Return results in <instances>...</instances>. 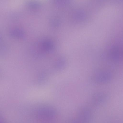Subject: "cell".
<instances>
[{"mask_svg": "<svg viewBox=\"0 0 123 123\" xmlns=\"http://www.w3.org/2000/svg\"><path fill=\"white\" fill-rule=\"evenodd\" d=\"M109 49L107 52L108 58L115 63L121 62L123 57V47L121 45L114 44Z\"/></svg>", "mask_w": 123, "mask_h": 123, "instance_id": "cell-1", "label": "cell"}, {"mask_svg": "<svg viewBox=\"0 0 123 123\" xmlns=\"http://www.w3.org/2000/svg\"><path fill=\"white\" fill-rule=\"evenodd\" d=\"M55 115V112L49 106L43 107L39 109L37 111V117L43 120L52 119Z\"/></svg>", "mask_w": 123, "mask_h": 123, "instance_id": "cell-2", "label": "cell"}, {"mask_svg": "<svg viewBox=\"0 0 123 123\" xmlns=\"http://www.w3.org/2000/svg\"><path fill=\"white\" fill-rule=\"evenodd\" d=\"M112 78V74L105 70H101L97 72L95 75V81L98 83L104 84L111 81Z\"/></svg>", "mask_w": 123, "mask_h": 123, "instance_id": "cell-3", "label": "cell"}, {"mask_svg": "<svg viewBox=\"0 0 123 123\" xmlns=\"http://www.w3.org/2000/svg\"><path fill=\"white\" fill-rule=\"evenodd\" d=\"M92 114L89 109L84 108L79 111L74 121L76 123H86L90 121Z\"/></svg>", "mask_w": 123, "mask_h": 123, "instance_id": "cell-4", "label": "cell"}, {"mask_svg": "<svg viewBox=\"0 0 123 123\" xmlns=\"http://www.w3.org/2000/svg\"><path fill=\"white\" fill-rule=\"evenodd\" d=\"M107 98L106 95L103 92H96L92 96V102L94 105H99L105 102Z\"/></svg>", "mask_w": 123, "mask_h": 123, "instance_id": "cell-5", "label": "cell"}, {"mask_svg": "<svg viewBox=\"0 0 123 123\" xmlns=\"http://www.w3.org/2000/svg\"><path fill=\"white\" fill-rule=\"evenodd\" d=\"M69 0H54L55 5L59 7H62L65 6L68 3Z\"/></svg>", "mask_w": 123, "mask_h": 123, "instance_id": "cell-6", "label": "cell"}, {"mask_svg": "<svg viewBox=\"0 0 123 123\" xmlns=\"http://www.w3.org/2000/svg\"><path fill=\"white\" fill-rule=\"evenodd\" d=\"M28 6L31 9L36 10L39 8L41 6L40 3L36 1H32L28 3Z\"/></svg>", "mask_w": 123, "mask_h": 123, "instance_id": "cell-7", "label": "cell"}]
</instances>
